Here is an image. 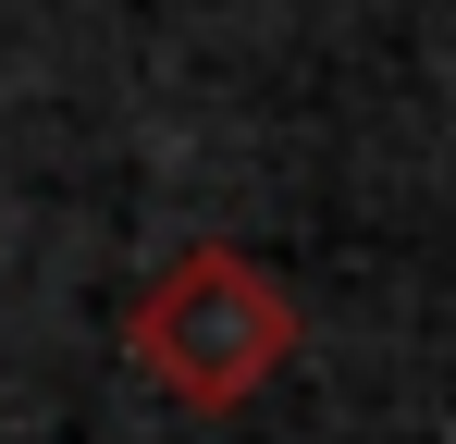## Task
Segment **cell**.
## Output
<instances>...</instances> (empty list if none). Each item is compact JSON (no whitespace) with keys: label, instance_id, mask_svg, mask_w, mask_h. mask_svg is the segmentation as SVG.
Instances as JSON below:
<instances>
[{"label":"cell","instance_id":"cell-1","mask_svg":"<svg viewBox=\"0 0 456 444\" xmlns=\"http://www.w3.org/2000/svg\"><path fill=\"white\" fill-rule=\"evenodd\" d=\"M124 358L149 370L173 407L223 420V407H247L272 370L297 358V296H284L272 259H247V247H185V259H160L149 296L124 308Z\"/></svg>","mask_w":456,"mask_h":444}]
</instances>
